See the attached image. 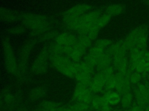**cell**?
<instances>
[{"label": "cell", "instance_id": "1", "mask_svg": "<svg viewBox=\"0 0 149 111\" xmlns=\"http://www.w3.org/2000/svg\"><path fill=\"white\" fill-rule=\"evenodd\" d=\"M22 25L31 31L32 38L40 36L51 30V23L48 18L43 14L27 13L20 16Z\"/></svg>", "mask_w": 149, "mask_h": 111}, {"label": "cell", "instance_id": "2", "mask_svg": "<svg viewBox=\"0 0 149 111\" xmlns=\"http://www.w3.org/2000/svg\"><path fill=\"white\" fill-rule=\"evenodd\" d=\"M49 62L58 72L70 78H74L78 72V62H73L68 56L51 55Z\"/></svg>", "mask_w": 149, "mask_h": 111}, {"label": "cell", "instance_id": "3", "mask_svg": "<svg viewBox=\"0 0 149 111\" xmlns=\"http://www.w3.org/2000/svg\"><path fill=\"white\" fill-rule=\"evenodd\" d=\"M2 46L5 69L8 73L16 76L18 71V62L16 60L12 45L8 36H4L2 38Z\"/></svg>", "mask_w": 149, "mask_h": 111}, {"label": "cell", "instance_id": "4", "mask_svg": "<svg viewBox=\"0 0 149 111\" xmlns=\"http://www.w3.org/2000/svg\"><path fill=\"white\" fill-rule=\"evenodd\" d=\"M37 40L36 38H31L26 40L23 44L19 53L18 71L16 76L22 77L24 75L27 69V64L30 54L36 45Z\"/></svg>", "mask_w": 149, "mask_h": 111}, {"label": "cell", "instance_id": "5", "mask_svg": "<svg viewBox=\"0 0 149 111\" xmlns=\"http://www.w3.org/2000/svg\"><path fill=\"white\" fill-rule=\"evenodd\" d=\"M101 16V12L99 10H93L70 20L65 24L70 29L79 32L93 23Z\"/></svg>", "mask_w": 149, "mask_h": 111}, {"label": "cell", "instance_id": "6", "mask_svg": "<svg viewBox=\"0 0 149 111\" xmlns=\"http://www.w3.org/2000/svg\"><path fill=\"white\" fill-rule=\"evenodd\" d=\"M50 56L49 43L45 44L33 62L31 66V72L36 75H41L45 73L48 69Z\"/></svg>", "mask_w": 149, "mask_h": 111}, {"label": "cell", "instance_id": "7", "mask_svg": "<svg viewBox=\"0 0 149 111\" xmlns=\"http://www.w3.org/2000/svg\"><path fill=\"white\" fill-rule=\"evenodd\" d=\"M91 9V6L86 3H81L74 5L66 10L63 14L65 23L74 18L82 16L87 13Z\"/></svg>", "mask_w": 149, "mask_h": 111}, {"label": "cell", "instance_id": "8", "mask_svg": "<svg viewBox=\"0 0 149 111\" xmlns=\"http://www.w3.org/2000/svg\"><path fill=\"white\" fill-rule=\"evenodd\" d=\"M147 27L141 26L136 28L130 32L127 38L123 41V44L126 49L129 51L136 47V43L139 38L144 34L147 33Z\"/></svg>", "mask_w": 149, "mask_h": 111}, {"label": "cell", "instance_id": "9", "mask_svg": "<svg viewBox=\"0 0 149 111\" xmlns=\"http://www.w3.org/2000/svg\"><path fill=\"white\" fill-rule=\"evenodd\" d=\"M93 97V93L88 87L80 83L76 84L73 94V98L76 102L90 105Z\"/></svg>", "mask_w": 149, "mask_h": 111}, {"label": "cell", "instance_id": "10", "mask_svg": "<svg viewBox=\"0 0 149 111\" xmlns=\"http://www.w3.org/2000/svg\"><path fill=\"white\" fill-rule=\"evenodd\" d=\"M55 42L67 47H72L77 42V37L69 32L59 33L55 39Z\"/></svg>", "mask_w": 149, "mask_h": 111}, {"label": "cell", "instance_id": "11", "mask_svg": "<svg viewBox=\"0 0 149 111\" xmlns=\"http://www.w3.org/2000/svg\"><path fill=\"white\" fill-rule=\"evenodd\" d=\"M107 78L101 72H97L93 77L92 82L90 86V90L92 93L101 92L105 88Z\"/></svg>", "mask_w": 149, "mask_h": 111}, {"label": "cell", "instance_id": "12", "mask_svg": "<svg viewBox=\"0 0 149 111\" xmlns=\"http://www.w3.org/2000/svg\"><path fill=\"white\" fill-rule=\"evenodd\" d=\"M3 91V101L5 103L4 109L12 110L17 108L19 98L17 96L12 92L8 88H2Z\"/></svg>", "mask_w": 149, "mask_h": 111}, {"label": "cell", "instance_id": "13", "mask_svg": "<svg viewBox=\"0 0 149 111\" xmlns=\"http://www.w3.org/2000/svg\"><path fill=\"white\" fill-rule=\"evenodd\" d=\"M20 14L17 12L8 8L0 7V21L12 23L20 20Z\"/></svg>", "mask_w": 149, "mask_h": 111}, {"label": "cell", "instance_id": "14", "mask_svg": "<svg viewBox=\"0 0 149 111\" xmlns=\"http://www.w3.org/2000/svg\"><path fill=\"white\" fill-rule=\"evenodd\" d=\"M106 51L113 58L119 57L126 56L127 50L123 46V41H122L112 44L108 48Z\"/></svg>", "mask_w": 149, "mask_h": 111}, {"label": "cell", "instance_id": "15", "mask_svg": "<svg viewBox=\"0 0 149 111\" xmlns=\"http://www.w3.org/2000/svg\"><path fill=\"white\" fill-rule=\"evenodd\" d=\"M48 90L46 87L44 86H38L30 90L28 94V98L31 101H37L47 94Z\"/></svg>", "mask_w": 149, "mask_h": 111}, {"label": "cell", "instance_id": "16", "mask_svg": "<svg viewBox=\"0 0 149 111\" xmlns=\"http://www.w3.org/2000/svg\"><path fill=\"white\" fill-rule=\"evenodd\" d=\"M61 106V104L59 102L45 100L42 101L34 111H56Z\"/></svg>", "mask_w": 149, "mask_h": 111}, {"label": "cell", "instance_id": "17", "mask_svg": "<svg viewBox=\"0 0 149 111\" xmlns=\"http://www.w3.org/2000/svg\"><path fill=\"white\" fill-rule=\"evenodd\" d=\"M105 101L111 105H116L120 102V95L115 91H108L102 96Z\"/></svg>", "mask_w": 149, "mask_h": 111}, {"label": "cell", "instance_id": "18", "mask_svg": "<svg viewBox=\"0 0 149 111\" xmlns=\"http://www.w3.org/2000/svg\"><path fill=\"white\" fill-rule=\"evenodd\" d=\"M112 58V56L105 51L104 54L98 60L96 66L97 71L101 72L107 67L111 65Z\"/></svg>", "mask_w": 149, "mask_h": 111}, {"label": "cell", "instance_id": "19", "mask_svg": "<svg viewBox=\"0 0 149 111\" xmlns=\"http://www.w3.org/2000/svg\"><path fill=\"white\" fill-rule=\"evenodd\" d=\"M133 95L131 92L123 95L120 100V103H121L122 107L125 110H127L129 109L133 104Z\"/></svg>", "mask_w": 149, "mask_h": 111}, {"label": "cell", "instance_id": "20", "mask_svg": "<svg viewBox=\"0 0 149 111\" xmlns=\"http://www.w3.org/2000/svg\"><path fill=\"white\" fill-rule=\"evenodd\" d=\"M111 16L107 13L101 15L95 21L94 23V28L100 30L101 28L105 27L111 19Z\"/></svg>", "mask_w": 149, "mask_h": 111}, {"label": "cell", "instance_id": "21", "mask_svg": "<svg viewBox=\"0 0 149 111\" xmlns=\"http://www.w3.org/2000/svg\"><path fill=\"white\" fill-rule=\"evenodd\" d=\"M105 103L107 102L105 101L102 96L94 95L93 97L90 105L94 110H100L102 105Z\"/></svg>", "mask_w": 149, "mask_h": 111}, {"label": "cell", "instance_id": "22", "mask_svg": "<svg viewBox=\"0 0 149 111\" xmlns=\"http://www.w3.org/2000/svg\"><path fill=\"white\" fill-rule=\"evenodd\" d=\"M90 105L83 102H76L68 108H66V111H88Z\"/></svg>", "mask_w": 149, "mask_h": 111}, {"label": "cell", "instance_id": "23", "mask_svg": "<svg viewBox=\"0 0 149 111\" xmlns=\"http://www.w3.org/2000/svg\"><path fill=\"white\" fill-rule=\"evenodd\" d=\"M59 32L57 31L51 29L44 33L38 38L41 42H48L52 39L55 40Z\"/></svg>", "mask_w": 149, "mask_h": 111}, {"label": "cell", "instance_id": "24", "mask_svg": "<svg viewBox=\"0 0 149 111\" xmlns=\"http://www.w3.org/2000/svg\"><path fill=\"white\" fill-rule=\"evenodd\" d=\"M124 8L122 5L118 4H113L109 6L107 8V14L111 15H119L122 13Z\"/></svg>", "mask_w": 149, "mask_h": 111}, {"label": "cell", "instance_id": "25", "mask_svg": "<svg viewBox=\"0 0 149 111\" xmlns=\"http://www.w3.org/2000/svg\"><path fill=\"white\" fill-rule=\"evenodd\" d=\"M105 51V49L94 46L90 49L88 53L98 60V59L104 54Z\"/></svg>", "mask_w": 149, "mask_h": 111}, {"label": "cell", "instance_id": "26", "mask_svg": "<svg viewBox=\"0 0 149 111\" xmlns=\"http://www.w3.org/2000/svg\"><path fill=\"white\" fill-rule=\"evenodd\" d=\"M77 42L86 49L92 44V40L86 35H79L77 37Z\"/></svg>", "mask_w": 149, "mask_h": 111}, {"label": "cell", "instance_id": "27", "mask_svg": "<svg viewBox=\"0 0 149 111\" xmlns=\"http://www.w3.org/2000/svg\"><path fill=\"white\" fill-rule=\"evenodd\" d=\"M26 30H27V28L25 27H24L23 25H18L10 27L8 29V32L10 34L17 35H22L25 33Z\"/></svg>", "mask_w": 149, "mask_h": 111}, {"label": "cell", "instance_id": "28", "mask_svg": "<svg viewBox=\"0 0 149 111\" xmlns=\"http://www.w3.org/2000/svg\"><path fill=\"white\" fill-rule=\"evenodd\" d=\"M147 42V33L143 34L138 40L136 47L140 50H146Z\"/></svg>", "mask_w": 149, "mask_h": 111}, {"label": "cell", "instance_id": "29", "mask_svg": "<svg viewBox=\"0 0 149 111\" xmlns=\"http://www.w3.org/2000/svg\"><path fill=\"white\" fill-rule=\"evenodd\" d=\"M116 87V78L115 75H113L111 77L107 78L105 88L108 91H111L112 89L115 88Z\"/></svg>", "mask_w": 149, "mask_h": 111}, {"label": "cell", "instance_id": "30", "mask_svg": "<svg viewBox=\"0 0 149 111\" xmlns=\"http://www.w3.org/2000/svg\"><path fill=\"white\" fill-rule=\"evenodd\" d=\"M111 44H112V40L109 39H99L95 40L94 43V46L105 49L108 46H111Z\"/></svg>", "mask_w": 149, "mask_h": 111}, {"label": "cell", "instance_id": "31", "mask_svg": "<svg viewBox=\"0 0 149 111\" xmlns=\"http://www.w3.org/2000/svg\"><path fill=\"white\" fill-rule=\"evenodd\" d=\"M129 79H130L131 84L137 85L139 83H140V80L141 79V76L140 73H138L137 72L134 71L130 74Z\"/></svg>", "mask_w": 149, "mask_h": 111}, {"label": "cell", "instance_id": "32", "mask_svg": "<svg viewBox=\"0 0 149 111\" xmlns=\"http://www.w3.org/2000/svg\"><path fill=\"white\" fill-rule=\"evenodd\" d=\"M83 61L86 62L87 63L90 64L91 65L95 67V68H96V66H97V65L98 63V60L95 58L91 55H90L88 53H87L86 54V56H85Z\"/></svg>", "mask_w": 149, "mask_h": 111}, {"label": "cell", "instance_id": "33", "mask_svg": "<svg viewBox=\"0 0 149 111\" xmlns=\"http://www.w3.org/2000/svg\"><path fill=\"white\" fill-rule=\"evenodd\" d=\"M101 72L103 73V75L105 76L106 78H108L109 77H111L115 75L114 73V68L113 66L110 65L106 68H105L103 71H102Z\"/></svg>", "mask_w": 149, "mask_h": 111}, {"label": "cell", "instance_id": "34", "mask_svg": "<svg viewBox=\"0 0 149 111\" xmlns=\"http://www.w3.org/2000/svg\"><path fill=\"white\" fill-rule=\"evenodd\" d=\"M100 30L98 29H92L91 31H90L88 34L87 35L89 38L92 40H94L96 39L97 36H98V32H99Z\"/></svg>", "mask_w": 149, "mask_h": 111}, {"label": "cell", "instance_id": "35", "mask_svg": "<svg viewBox=\"0 0 149 111\" xmlns=\"http://www.w3.org/2000/svg\"><path fill=\"white\" fill-rule=\"evenodd\" d=\"M129 111H144L143 108L139 106L136 102L133 103L132 106L130 108Z\"/></svg>", "mask_w": 149, "mask_h": 111}, {"label": "cell", "instance_id": "36", "mask_svg": "<svg viewBox=\"0 0 149 111\" xmlns=\"http://www.w3.org/2000/svg\"><path fill=\"white\" fill-rule=\"evenodd\" d=\"M5 108V103L3 101V91L2 89L0 91V111H2Z\"/></svg>", "mask_w": 149, "mask_h": 111}, {"label": "cell", "instance_id": "37", "mask_svg": "<svg viewBox=\"0 0 149 111\" xmlns=\"http://www.w3.org/2000/svg\"><path fill=\"white\" fill-rule=\"evenodd\" d=\"M141 55L143 58L147 62H149V51L146 50H141Z\"/></svg>", "mask_w": 149, "mask_h": 111}, {"label": "cell", "instance_id": "38", "mask_svg": "<svg viewBox=\"0 0 149 111\" xmlns=\"http://www.w3.org/2000/svg\"><path fill=\"white\" fill-rule=\"evenodd\" d=\"M100 111H112V109L110 105H109L107 103H105L102 105Z\"/></svg>", "mask_w": 149, "mask_h": 111}, {"label": "cell", "instance_id": "39", "mask_svg": "<svg viewBox=\"0 0 149 111\" xmlns=\"http://www.w3.org/2000/svg\"><path fill=\"white\" fill-rule=\"evenodd\" d=\"M15 111H30L29 109L25 106H20L15 109Z\"/></svg>", "mask_w": 149, "mask_h": 111}, {"label": "cell", "instance_id": "40", "mask_svg": "<svg viewBox=\"0 0 149 111\" xmlns=\"http://www.w3.org/2000/svg\"><path fill=\"white\" fill-rule=\"evenodd\" d=\"M2 111H12V110H8V109H3Z\"/></svg>", "mask_w": 149, "mask_h": 111}, {"label": "cell", "instance_id": "41", "mask_svg": "<svg viewBox=\"0 0 149 111\" xmlns=\"http://www.w3.org/2000/svg\"><path fill=\"white\" fill-rule=\"evenodd\" d=\"M147 3H148V5L149 6V1H147V2H146Z\"/></svg>", "mask_w": 149, "mask_h": 111}, {"label": "cell", "instance_id": "42", "mask_svg": "<svg viewBox=\"0 0 149 111\" xmlns=\"http://www.w3.org/2000/svg\"><path fill=\"white\" fill-rule=\"evenodd\" d=\"M94 111H100V110H94Z\"/></svg>", "mask_w": 149, "mask_h": 111}]
</instances>
